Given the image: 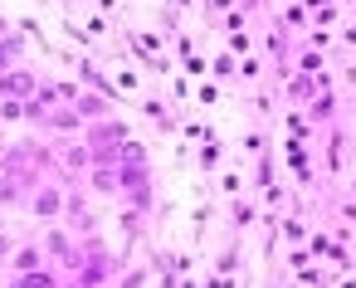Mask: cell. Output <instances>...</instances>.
I'll return each mask as SVG.
<instances>
[{
	"label": "cell",
	"mask_w": 356,
	"mask_h": 288,
	"mask_svg": "<svg viewBox=\"0 0 356 288\" xmlns=\"http://www.w3.org/2000/svg\"><path fill=\"white\" fill-rule=\"evenodd\" d=\"M25 210H30L35 220H59V215H64V181H59V176H44V181L30 191Z\"/></svg>",
	"instance_id": "obj_1"
},
{
	"label": "cell",
	"mask_w": 356,
	"mask_h": 288,
	"mask_svg": "<svg viewBox=\"0 0 356 288\" xmlns=\"http://www.w3.org/2000/svg\"><path fill=\"white\" fill-rule=\"evenodd\" d=\"M118 191H122V200L132 205V210H152V171L147 166H122L118 171Z\"/></svg>",
	"instance_id": "obj_2"
},
{
	"label": "cell",
	"mask_w": 356,
	"mask_h": 288,
	"mask_svg": "<svg viewBox=\"0 0 356 288\" xmlns=\"http://www.w3.org/2000/svg\"><path fill=\"white\" fill-rule=\"evenodd\" d=\"M40 244H44V254H49L54 264H64L69 273H79V264H83V249H79V244H74V239H69V234H64L59 225H54V230H49V234H44Z\"/></svg>",
	"instance_id": "obj_3"
},
{
	"label": "cell",
	"mask_w": 356,
	"mask_h": 288,
	"mask_svg": "<svg viewBox=\"0 0 356 288\" xmlns=\"http://www.w3.org/2000/svg\"><path fill=\"white\" fill-rule=\"evenodd\" d=\"M35 88H40V79L25 69V64H15V69H6V74H0V98H35Z\"/></svg>",
	"instance_id": "obj_4"
},
{
	"label": "cell",
	"mask_w": 356,
	"mask_h": 288,
	"mask_svg": "<svg viewBox=\"0 0 356 288\" xmlns=\"http://www.w3.org/2000/svg\"><path fill=\"white\" fill-rule=\"evenodd\" d=\"M44 127H49L54 137H79V132H83L88 122H83V118L74 113V103H59V108L49 113V122H44Z\"/></svg>",
	"instance_id": "obj_5"
},
{
	"label": "cell",
	"mask_w": 356,
	"mask_h": 288,
	"mask_svg": "<svg viewBox=\"0 0 356 288\" xmlns=\"http://www.w3.org/2000/svg\"><path fill=\"white\" fill-rule=\"evenodd\" d=\"M10 273H35V269H49L44 264V244H15V254H10V264H6Z\"/></svg>",
	"instance_id": "obj_6"
},
{
	"label": "cell",
	"mask_w": 356,
	"mask_h": 288,
	"mask_svg": "<svg viewBox=\"0 0 356 288\" xmlns=\"http://www.w3.org/2000/svg\"><path fill=\"white\" fill-rule=\"evenodd\" d=\"M74 113H79L83 122H103V118H113V108H108L103 93H79V98H74Z\"/></svg>",
	"instance_id": "obj_7"
},
{
	"label": "cell",
	"mask_w": 356,
	"mask_h": 288,
	"mask_svg": "<svg viewBox=\"0 0 356 288\" xmlns=\"http://www.w3.org/2000/svg\"><path fill=\"white\" fill-rule=\"evenodd\" d=\"M118 171L122 166H88V191L93 195H118Z\"/></svg>",
	"instance_id": "obj_8"
},
{
	"label": "cell",
	"mask_w": 356,
	"mask_h": 288,
	"mask_svg": "<svg viewBox=\"0 0 356 288\" xmlns=\"http://www.w3.org/2000/svg\"><path fill=\"white\" fill-rule=\"evenodd\" d=\"M6 288H59L54 269H35V273H10Z\"/></svg>",
	"instance_id": "obj_9"
},
{
	"label": "cell",
	"mask_w": 356,
	"mask_h": 288,
	"mask_svg": "<svg viewBox=\"0 0 356 288\" xmlns=\"http://www.w3.org/2000/svg\"><path fill=\"white\" fill-rule=\"evenodd\" d=\"M0 122H25V103L20 98H0Z\"/></svg>",
	"instance_id": "obj_10"
},
{
	"label": "cell",
	"mask_w": 356,
	"mask_h": 288,
	"mask_svg": "<svg viewBox=\"0 0 356 288\" xmlns=\"http://www.w3.org/2000/svg\"><path fill=\"white\" fill-rule=\"evenodd\" d=\"M15 244H20V239H15L10 230H6V234H0V264H10V254H15Z\"/></svg>",
	"instance_id": "obj_11"
},
{
	"label": "cell",
	"mask_w": 356,
	"mask_h": 288,
	"mask_svg": "<svg viewBox=\"0 0 356 288\" xmlns=\"http://www.w3.org/2000/svg\"><path fill=\"white\" fill-rule=\"evenodd\" d=\"M20 30H25V35H30V40H44V30H40V20H30V15H25V20H20Z\"/></svg>",
	"instance_id": "obj_12"
},
{
	"label": "cell",
	"mask_w": 356,
	"mask_h": 288,
	"mask_svg": "<svg viewBox=\"0 0 356 288\" xmlns=\"http://www.w3.org/2000/svg\"><path fill=\"white\" fill-rule=\"evenodd\" d=\"M59 288H83V283H79V278H74V283H59Z\"/></svg>",
	"instance_id": "obj_13"
},
{
	"label": "cell",
	"mask_w": 356,
	"mask_h": 288,
	"mask_svg": "<svg viewBox=\"0 0 356 288\" xmlns=\"http://www.w3.org/2000/svg\"><path fill=\"white\" fill-rule=\"evenodd\" d=\"M0 35H10V25H6V20H0Z\"/></svg>",
	"instance_id": "obj_14"
},
{
	"label": "cell",
	"mask_w": 356,
	"mask_h": 288,
	"mask_svg": "<svg viewBox=\"0 0 356 288\" xmlns=\"http://www.w3.org/2000/svg\"><path fill=\"white\" fill-rule=\"evenodd\" d=\"M0 234H6V215H0Z\"/></svg>",
	"instance_id": "obj_15"
},
{
	"label": "cell",
	"mask_w": 356,
	"mask_h": 288,
	"mask_svg": "<svg viewBox=\"0 0 356 288\" xmlns=\"http://www.w3.org/2000/svg\"><path fill=\"white\" fill-rule=\"evenodd\" d=\"M0 288H6V283H0Z\"/></svg>",
	"instance_id": "obj_16"
}]
</instances>
